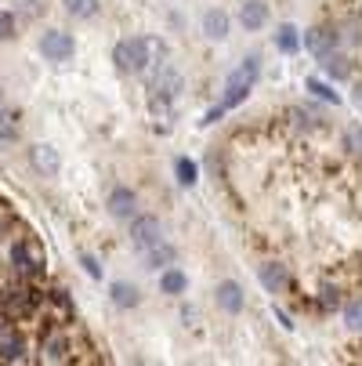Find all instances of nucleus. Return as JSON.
<instances>
[{"mask_svg":"<svg viewBox=\"0 0 362 366\" xmlns=\"http://www.w3.org/2000/svg\"><path fill=\"white\" fill-rule=\"evenodd\" d=\"M113 62H116L120 73H131V76L145 73L149 62H152V40H145V36H127V40H120V44L113 47Z\"/></svg>","mask_w":362,"mask_h":366,"instance_id":"nucleus-1","label":"nucleus"},{"mask_svg":"<svg viewBox=\"0 0 362 366\" xmlns=\"http://www.w3.org/2000/svg\"><path fill=\"white\" fill-rule=\"evenodd\" d=\"M257 73H261V62H257L253 55H250L246 62H239V66L228 73V80H225V102H221L225 109L243 106L246 94H250V91H253V84H257Z\"/></svg>","mask_w":362,"mask_h":366,"instance_id":"nucleus-2","label":"nucleus"},{"mask_svg":"<svg viewBox=\"0 0 362 366\" xmlns=\"http://www.w3.org/2000/svg\"><path fill=\"white\" fill-rule=\"evenodd\" d=\"M156 243H164V225H160V218L134 214V218H131V247L141 254V250L156 247Z\"/></svg>","mask_w":362,"mask_h":366,"instance_id":"nucleus-3","label":"nucleus"},{"mask_svg":"<svg viewBox=\"0 0 362 366\" xmlns=\"http://www.w3.org/2000/svg\"><path fill=\"white\" fill-rule=\"evenodd\" d=\"M73 51H76V44H73V36L62 33V29H47V33L40 36V55H44L47 62H66V59H73Z\"/></svg>","mask_w":362,"mask_h":366,"instance_id":"nucleus-4","label":"nucleus"},{"mask_svg":"<svg viewBox=\"0 0 362 366\" xmlns=\"http://www.w3.org/2000/svg\"><path fill=\"white\" fill-rule=\"evenodd\" d=\"M185 87V76L174 69V66H160V73L152 76V94H156L160 102H174Z\"/></svg>","mask_w":362,"mask_h":366,"instance_id":"nucleus-5","label":"nucleus"},{"mask_svg":"<svg viewBox=\"0 0 362 366\" xmlns=\"http://www.w3.org/2000/svg\"><path fill=\"white\" fill-rule=\"evenodd\" d=\"M106 207H109V214L116 218V222H131L134 214H138V196L131 192V189H113L109 192V199H106Z\"/></svg>","mask_w":362,"mask_h":366,"instance_id":"nucleus-6","label":"nucleus"},{"mask_svg":"<svg viewBox=\"0 0 362 366\" xmlns=\"http://www.w3.org/2000/svg\"><path fill=\"white\" fill-rule=\"evenodd\" d=\"M29 160H33V167H36L44 178H55V174L62 171V156H59L55 145H33V149H29Z\"/></svg>","mask_w":362,"mask_h":366,"instance_id":"nucleus-7","label":"nucleus"},{"mask_svg":"<svg viewBox=\"0 0 362 366\" xmlns=\"http://www.w3.org/2000/svg\"><path fill=\"white\" fill-rule=\"evenodd\" d=\"M239 22H243L246 33L265 29L268 26V4H265V0H246V4L239 8Z\"/></svg>","mask_w":362,"mask_h":366,"instance_id":"nucleus-8","label":"nucleus"},{"mask_svg":"<svg viewBox=\"0 0 362 366\" xmlns=\"http://www.w3.org/2000/svg\"><path fill=\"white\" fill-rule=\"evenodd\" d=\"M243 305H246V294H243V287H239L236 280L218 283V308H225L228 316H239Z\"/></svg>","mask_w":362,"mask_h":366,"instance_id":"nucleus-9","label":"nucleus"},{"mask_svg":"<svg viewBox=\"0 0 362 366\" xmlns=\"http://www.w3.org/2000/svg\"><path fill=\"white\" fill-rule=\"evenodd\" d=\"M308 51H312L316 59H323V55H330V51L337 47V33L333 29H323V26H316V29H308L304 33V40H301Z\"/></svg>","mask_w":362,"mask_h":366,"instance_id":"nucleus-10","label":"nucleus"},{"mask_svg":"<svg viewBox=\"0 0 362 366\" xmlns=\"http://www.w3.org/2000/svg\"><path fill=\"white\" fill-rule=\"evenodd\" d=\"M0 359H26V341L15 334V327H0Z\"/></svg>","mask_w":362,"mask_h":366,"instance_id":"nucleus-11","label":"nucleus"},{"mask_svg":"<svg viewBox=\"0 0 362 366\" xmlns=\"http://www.w3.org/2000/svg\"><path fill=\"white\" fill-rule=\"evenodd\" d=\"M174 257H178V250H174L171 243H156V247L141 250L145 269H167V265H174Z\"/></svg>","mask_w":362,"mask_h":366,"instance_id":"nucleus-12","label":"nucleus"},{"mask_svg":"<svg viewBox=\"0 0 362 366\" xmlns=\"http://www.w3.org/2000/svg\"><path fill=\"white\" fill-rule=\"evenodd\" d=\"M11 261H15V269H19V272H26V276H40V272H44V261H40V257H33L26 243H15Z\"/></svg>","mask_w":362,"mask_h":366,"instance_id":"nucleus-13","label":"nucleus"},{"mask_svg":"<svg viewBox=\"0 0 362 366\" xmlns=\"http://www.w3.org/2000/svg\"><path fill=\"white\" fill-rule=\"evenodd\" d=\"M203 33L211 36V40H225L228 36V15L218 11V8H211V11L203 15Z\"/></svg>","mask_w":362,"mask_h":366,"instance_id":"nucleus-14","label":"nucleus"},{"mask_svg":"<svg viewBox=\"0 0 362 366\" xmlns=\"http://www.w3.org/2000/svg\"><path fill=\"white\" fill-rule=\"evenodd\" d=\"M261 283H265L268 294H283L290 287V276H286L283 265H261Z\"/></svg>","mask_w":362,"mask_h":366,"instance_id":"nucleus-15","label":"nucleus"},{"mask_svg":"<svg viewBox=\"0 0 362 366\" xmlns=\"http://www.w3.org/2000/svg\"><path fill=\"white\" fill-rule=\"evenodd\" d=\"M160 290L171 294V297H178V294L188 290V276H185L181 269H164V276H160Z\"/></svg>","mask_w":362,"mask_h":366,"instance_id":"nucleus-16","label":"nucleus"},{"mask_svg":"<svg viewBox=\"0 0 362 366\" xmlns=\"http://www.w3.org/2000/svg\"><path fill=\"white\" fill-rule=\"evenodd\" d=\"M109 294H113V305H116V308H134V305L141 301L138 287H134V283H124V280H120V283H113V290H109Z\"/></svg>","mask_w":362,"mask_h":366,"instance_id":"nucleus-17","label":"nucleus"},{"mask_svg":"<svg viewBox=\"0 0 362 366\" xmlns=\"http://www.w3.org/2000/svg\"><path fill=\"white\" fill-rule=\"evenodd\" d=\"M276 47L283 51V55H293V51L301 47V33H297V26L283 22V26L276 29Z\"/></svg>","mask_w":362,"mask_h":366,"instance_id":"nucleus-18","label":"nucleus"},{"mask_svg":"<svg viewBox=\"0 0 362 366\" xmlns=\"http://www.w3.org/2000/svg\"><path fill=\"white\" fill-rule=\"evenodd\" d=\"M319 62H323V69H326V73H330L333 80H348V76H351V66H348V59H341L337 51H330V55H323Z\"/></svg>","mask_w":362,"mask_h":366,"instance_id":"nucleus-19","label":"nucleus"},{"mask_svg":"<svg viewBox=\"0 0 362 366\" xmlns=\"http://www.w3.org/2000/svg\"><path fill=\"white\" fill-rule=\"evenodd\" d=\"M62 4L73 19H94L101 11V0H62Z\"/></svg>","mask_w":362,"mask_h":366,"instance_id":"nucleus-20","label":"nucleus"},{"mask_svg":"<svg viewBox=\"0 0 362 366\" xmlns=\"http://www.w3.org/2000/svg\"><path fill=\"white\" fill-rule=\"evenodd\" d=\"M19 138V117L0 109V145H11Z\"/></svg>","mask_w":362,"mask_h":366,"instance_id":"nucleus-21","label":"nucleus"},{"mask_svg":"<svg viewBox=\"0 0 362 366\" xmlns=\"http://www.w3.org/2000/svg\"><path fill=\"white\" fill-rule=\"evenodd\" d=\"M344 323H348V330L362 334V297H355V301L344 305Z\"/></svg>","mask_w":362,"mask_h":366,"instance_id":"nucleus-22","label":"nucleus"},{"mask_svg":"<svg viewBox=\"0 0 362 366\" xmlns=\"http://www.w3.org/2000/svg\"><path fill=\"white\" fill-rule=\"evenodd\" d=\"M174 171H178V182L181 185H196V178H199V167L188 160V156H181V160L174 164Z\"/></svg>","mask_w":362,"mask_h":366,"instance_id":"nucleus-23","label":"nucleus"},{"mask_svg":"<svg viewBox=\"0 0 362 366\" xmlns=\"http://www.w3.org/2000/svg\"><path fill=\"white\" fill-rule=\"evenodd\" d=\"M44 352H47L51 362H62V359L69 355V341H66V337H51V341L44 345Z\"/></svg>","mask_w":362,"mask_h":366,"instance_id":"nucleus-24","label":"nucleus"},{"mask_svg":"<svg viewBox=\"0 0 362 366\" xmlns=\"http://www.w3.org/2000/svg\"><path fill=\"white\" fill-rule=\"evenodd\" d=\"M344 145H348V152L362 156V127L358 124H348L344 127Z\"/></svg>","mask_w":362,"mask_h":366,"instance_id":"nucleus-25","label":"nucleus"},{"mask_svg":"<svg viewBox=\"0 0 362 366\" xmlns=\"http://www.w3.org/2000/svg\"><path fill=\"white\" fill-rule=\"evenodd\" d=\"M308 91H316L319 98H326V102H333V106H337V102H341V94H337L333 87H326L323 80H316V76H312V80H308Z\"/></svg>","mask_w":362,"mask_h":366,"instance_id":"nucleus-26","label":"nucleus"},{"mask_svg":"<svg viewBox=\"0 0 362 366\" xmlns=\"http://www.w3.org/2000/svg\"><path fill=\"white\" fill-rule=\"evenodd\" d=\"M11 36H15V15L0 11V40H11Z\"/></svg>","mask_w":362,"mask_h":366,"instance_id":"nucleus-27","label":"nucleus"},{"mask_svg":"<svg viewBox=\"0 0 362 366\" xmlns=\"http://www.w3.org/2000/svg\"><path fill=\"white\" fill-rule=\"evenodd\" d=\"M80 265L87 269V276H91V280H101V269H98V261H94L91 254H84V257H80Z\"/></svg>","mask_w":362,"mask_h":366,"instance_id":"nucleus-28","label":"nucleus"},{"mask_svg":"<svg viewBox=\"0 0 362 366\" xmlns=\"http://www.w3.org/2000/svg\"><path fill=\"white\" fill-rule=\"evenodd\" d=\"M276 320H279L286 330H293V323H290V316H286V312H276Z\"/></svg>","mask_w":362,"mask_h":366,"instance_id":"nucleus-29","label":"nucleus"},{"mask_svg":"<svg viewBox=\"0 0 362 366\" xmlns=\"http://www.w3.org/2000/svg\"><path fill=\"white\" fill-rule=\"evenodd\" d=\"M355 102H358V106H362V84L355 87Z\"/></svg>","mask_w":362,"mask_h":366,"instance_id":"nucleus-30","label":"nucleus"}]
</instances>
